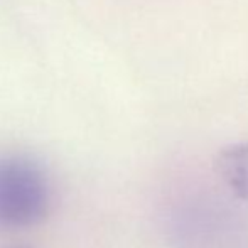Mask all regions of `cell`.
<instances>
[{"instance_id": "6da1fadb", "label": "cell", "mask_w": 248, "mask_h": 248, "mask_svg": "<svg viewBox=\"0 0 248 248\" xmlns=\"http://www.w3.org/2000/svg\"><path fill=\"white\" fill-rule=\"evenodd\" d=\"M51 184L44 169L27 157H0V225L22 228L49 213Z\"/></svg>"}, {"instance_id": "7a4b0ae2", "label": "cell", "mask_w": 248, "mask_h": 248, "mask_svg": "<svg viewBox=\"0 0 248 248\" xmlns=\"http://www.w3.org/2000/svg\"><path fill=\"white\" fill-rule=\"evenodd\" d=\"M215 169L230 191L248 202V142L232 144L219 150Z\"/></svg>"}, {"instance_id": "3957f363", "label": "cell", "mask_w": 248, "mask_h": 248, "mask_svg": "<svg viewBox=\"0 0 248 248\" xmlns=\"http://www.w3.org/2000/svg\"><path fill=\"white\" fill-rule=\"evenodd\" d=\"M12 248H29V247H12Z\"/></svg>"}]
</instances>
